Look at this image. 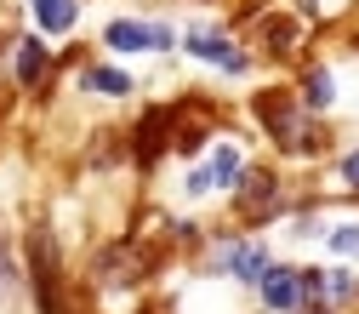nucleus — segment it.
<instances>
[{
    "label": "nucleus",
    "mask_w": 359,
    "mask_h": 314,
    "mask_svg": "<svg viewBox=\"0 0 359 314\" xmlns=\"http://www.w3.org/2000/svg\"><path fill=\"white\" fill-rule=\"evenodd\" d=\"M46 69H52V52L40 46V40H23V46H18V80H23V86H34Z\"/></svg>",
    "instance_id": "1a4fd4ad"
},
{
    "label": "nucleus",
    "mask_w": 359,
    "mask_h": 314,
    "mask_svg": "<svg viewBox=\"0 0 359 314\" xmlns=\"http://www.w3.org/2000/svg\"><path fill=\"white\" fill-rule=\"evenodd\" d=\"M308 103H313V109L331 103V74H308Z\"/></svg>",
    "instance_id": "f8f14e48"
},
{
    "label": "nucleus",
    "mask_w": 359,
    "mask_h": 314,
    "mask_svg": "<svg viewBox=\"0 0 359 314\" xmlns=\"http://www.w3.org/2000/svg\"><path fill=\"white\" fill-rule=\"evenodd\" d=\"M189 52H194V58H205L211 69H222V74H245V52H234L229 40L211 34V29H194V34H189Z\"/></svg>",
    "instance_id": "39448f33"
},
{
    "label": "nucleus",
    "mask_w": 359,
    "mask_h": 314,
    "mask_svg": "<svg viewBox=\"0 0 359 314\" xmlns=\"http://www.w3.org/2000/svg\"><path fill=\"white\" fill-rule=\"evenodd\" d=\"M217 268H222V275L251 280V286H262V275H268L274 263H268V251H262V246H240V240H229V246L217 251Z\"/></svg>",
    "instance_id": "20e7f679"
},
{
    "label": "nucleus",
    "mask_w": 359,
    "mask_h": 314,
    "mask_svg": "<svg viewBox=\"0 0 359 314\" xmlns=\"http://www.w3.org/2000/svg\"><path fill=\"white\" fill-rule=\"evenodd\" d=\"M109 46L114 52H149V46L165 52L171 46V29H160V23H126L120 18V23H109Z\"/></svg>",
    "instance_id": "7ed1b4c3"
},
{
    "label": "nucleus",
    "mask_w": 359,
    "mask_h": 314,
    "mask_svg": "<svg viewBox=\"0 0 359 314\" xmlns=\"http://www.w3.org/2000/svg\"><path fill=\"white\" fill-rule=\"evenodd\" d=\"M217 183H240V149H234V143H222V149L211 155V166L189 177V195H205V189H217Z\"/></svg>",
    "instance_id": "423d86ee"
},
{
    "label": "nucleus",
    "mask_w": 359,
    "mask_h": 314,
    "mask_svg": "<svg viewBox=\"0 0 359 314\" xmlns=\"http://www.w3.org/2000/svg\"><path fill=\"white\" fill-rule=\"evenodd\" d=\"M12 292V263H6V251H0V297Z\"/></svg>",
    "instance_id": "4468645a"
},
{
    "label": "nucleus",
    "mask_w": 359,
    "mask_h": 314,
    "mask_svg": "<svg viewBox=\"0 0 359 314\" xmlns=\"http://www.w3.org/2000/svg\"><path fill=\"white\" fill-rule=\"evenodd\" d=\"M331 251H337V257H359V229H353V223L331 235Z\"/></svg>",
    "instance_id": "9b49d317"
},
{
    "label": "nucleus",
    "mask_w": 359,
    "mask_h": 314,
    "mask_svg": "<svg viewBox=\"0 0 359 314\" xmlns=\"http://www.w3.org/2000/svg\"><path fill=\"white\" fill-rule=\"evenodd\" d=\"M29 12L40 18V29H46V34L74 29V0H29Z\"/></svg>",
    "instance_id": "6e6552de"
},
{
    "label": "nucleus",
    "mask_w": 359,
    "mask_h": 314,
    "mask_svg": "<svg viewBox=\"0 0 359 314\" xmlns=\"http://www.w3.org/2000/svg\"><path fill=\"white\" fill-rule=\"evenodd\" d=\"M257 115H262V126H274V138H280V143H291V149H308L302 109H297L291 98H262V103H257Z\"/></svg>",
    "instance_id": "f03ea898"
},
{
    "label": "nucleus",
    "mask_w": 359,
    "mask_h": 314,
    "mask_svg": "<svg viewBox=\"0 0 359 314\" xmlns=\"http://www.w3.org/2000/svg\"><path fill=\"white\" fill-rule=\"evenodd\" d=\"M342 177H348V183H353V189H359V149H353V155H348V160H342Z\"/></svg>",
    "instance_id": "ddd939ff"
},
{
    "label": "nucleus",
    "mask_w": 359,
    "mask_h": 314,
    "mask_svg": "<svg viewBox=\"0 0 359 314\" xmlns=\"http://www.w3.org/2000/svg\"><path fill=\"white\" fill-rule=\"evenodd\" d=\"M80 86H86V92L120 98V92H131V74H120V69H92V74H80Z\"/></svg>",
    "instance_id": "9d476101"
},
{
    "label": "nucleus",
    "mask_w": 359,
    "mask_h": 314,
    "mask_svg": "<svg viewBox=\"0 0 359 314\" xmlns=\"http://www.w3.org/2000/svg\"><path fill=\"white\" fill-rule=\"evenodd\" d=\"M257 297H262V308L291 314V308H302V297H308V275H297V268H268L262 286H257Z\"/></svg>",
    "instance_id": "f257e3e1"
},
{
    "label": "nucleus",
    "mask_w": 359,
    "mask_h": 314,
    "mask_svg": "<svg viewBox=\"0 0 359 314\" xmlns=\"http://www.w3.org/2000/svg\"><path fill=\"white\" fill-rule=\"evenodd\" d=\"M240 211H245V217H268V211H274V177H268V171H245Z\"/></svg>",
    "instance_id": "0eeeda50"
}]
</instances>
